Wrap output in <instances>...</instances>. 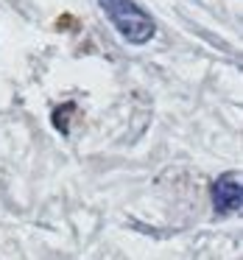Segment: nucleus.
<instances>
[{"mask_svg": "<svg viewBox=\"0 0 243 260\" xmlns=\"http://www.w3.org/2000/svg\"><path fill=\"white\" fill-rule=\"evenodd\" d=\"M98 6L103 9L109 23L118 28V34L131 45H146L157 31L154 20L137 6L134 0H98Z\"/></svg>", "mask_w": 243, "mask_h": 260, "instance_id": "f257e3e1", "label": "nucleus"}, {"mask_svg": "<svg viewBox=\"0 0 243 260\" xmlns=\"http://www.w3.org/2000/svg\"><path fill=\"white\" fill-rule=\"evenodd\" d=\"M213 207L218 215H232L240 207V182L235 174H224L213 185Z\"/></svg>", "mask_w": 243, "mask_h": 260, "instance_id": "f03ea898", "label": "nucleus"}]
</instances>
